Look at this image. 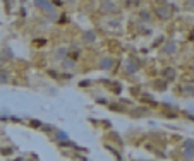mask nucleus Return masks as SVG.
<instances>
[{"label": "nucleus", "mask_w": 194, "mask_h": 161, "mask_svg": "<svg viewBox=\"0 0 194 161\" xmlns=\"http://www.w3.org/2000/svg\"><path fill=\"white\" fill-rule=\"evenodd\" d=\"M115 3L112 2V0H105L103 3H101V12H105V14H112V12H115Z\"/></svg>", "instance_id": "2"}, {"label": "nucleus", "mask_w": 194, "mask_h": 161, "mask_svg": "<svg viewBox=\"0 0 194 161\" xmlns=\"http://www.w3.org/2000/svg\"><path fill=\"white\" fill-rule=\"evenodd\" d=\"M0 81H7V75L5 74H0Z\"/></svg>", "instance_id": "13"}, {"label": "nucleus", "mask_w": 194, "mask_h": 161, "mask_svg": "<svg viewBox=\"0 0 194 161\" xmlns=\"http://www.w3.org/2000/svg\"><path fill=\"white\" fill-rule=\"evenodd\" d=\"M182 93H184V94L193 96V94H194V86H182Z\"/></svg>", "instance_id": "8"}, {"label": "nucleus", "mask_w": 194, "mask_h": 161, "mask_svg": "<svg viewBox=\"0 0 194 161\" xmlns=\"http://www.w3.org/2000/svg\"><path fill=\"white\" fill-rule=\"evenodd\" d=\"M95 38H96V36H95V33H93V31H86V34H84V39H86V41H89V43H91V41H95Z\"/></svg>", "instance_id": "9"}, {"label": "nucleus", "mask_w": 194, "mask_h": 161, "mask_svg": "<svg viewBox=\"0 0 194 161\" xmlns=\"http://www.w3.org/2000/svg\"><path fill=\"white\" fill-rule=\"evenodd\" d=\"M36 5L45 9V10H48V12H53V7H52V3L48 0H36Z\"/></svg>", "instance_id": "3"}, {"label": "nucleus", "mask_w": 194, "mask_h": 161, "mask_svg": "<svg viewBox=\"0 0 194 161\" xmlns=\"http://www.w3.org/2000/svg\"><path fill=\"white\" fill-rule=\"evenodd\" d=\"M163 74H165V77H167V79H170V81H172V79H175V70H174V69H170V67H168V69H165V72H163Z\"/></svg>", "instance_id": "6"}, {"label": "nucleus", "mask_w": 194, "mask_h": 161, "mask_svg": "<svg viewBox=\"0 0 194 161\" xmlns=\"http://www.w3.org/2000/svg\"><path fill=\"white\" fill-rule=\"evenodd\" d=\"M126 67H127L126 70H127L129 74H134V72H136V67H134V65H132V64H127V65H126Z\"/></svg>", "instance_id": "10"}, {"label": "nucleus", "mask_w": 194, "mask_h": 161, "mask_svg": "<svg viewBox=\"0 0 194 161\" xmlns=\"http://www.w3.org/2000/svg\"><path fill=\"white\" fill-rule=\"evenodd\" d=\"M193 39H194V34H193Z\"/></svg>", "instance_id": "14"}, {"label": "nucleus", "mask_w": 194, "mask_h": 161, "mask_svg": "<svg viewBox=\"0 0 194 161\" xmlns=\"http://www.w3.org/2000/svg\"><path fill=\"white\" fill-rule=\"evenodd\" d=\"M155 12H156L160 17H163V19L170 16V10H168V7H156V10H155Z\"/></svg>", "instance_id": "4"}, {"label": "nucleus", "mask_w": 194, "mask_h": 161, "mask_svg": "<svg viewBox=\"0 0 194 161\" xmlns=\"http://www.w3.org/2000/svg\"><path fill=\"white\" fill-rule=\"evenodd\" d=\"M65 55V48H60L59 52H57V57H64Z\"/></svg>", "instance_id": "12"}, {"label": "nucleus", "mask_w": 194, "mask_h": 161, "mask_svg": "<svg viewBox=\"0 0 194 161\" xmlns=\"http://www.w3.org/2000/svg\"><path fill=\"white\" fill-rule=\"evenodd\" d=\"M141 17H143V21H148V19H150V14L144 10V12H141Z\"/></svg>", "instance_id": "11"}, {"label": "nucleus", "mask_w": 194, "mask_h": 161, "mask_svg": "<svg viewBox=\"0 0 194 161\" xmlns=\"http://www.w3.org/2000/svg\"><path fill=\"white\" fill-rule=\"evenodd\" d=\"M112 65H113L112 58H101V60H100V67H101V69H105V70L112 69Z\"/></svg>", "instance_id": "5"}, {"label": "nucleus", "mask_w": 194, "mask_h": 161, "mask_svg": "<svg viewBox=\"0 0 194 161\" xmlns=\"http://www.w3.org/2000/svg\"><path fill=\"white\" fill-rule=\"evenodd\" d=\"M175 50H177V46H175L174 41H170V43L165 46V52H167V53H175Z\"/></svg>", "instance_id": "7"}, {"label": "nucleus", "mask_w": 194, "mask_h": 161, "mask_svg": "<svg viewBox=\"0 0 194 161\" xmlns=\"http://www.w3.org/2000/svg\"><path fill=\"white\" fill-rule=\"evenodd\" d=\"M184 156H186L187 160L194 158V142L193 141H186V142H184Z\"/></svg>", "instance_id": "1"}]
</instances>
